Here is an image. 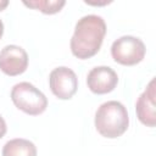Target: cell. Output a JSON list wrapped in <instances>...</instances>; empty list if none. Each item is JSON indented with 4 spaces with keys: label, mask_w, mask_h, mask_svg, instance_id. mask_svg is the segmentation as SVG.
Wrapping results in <instances>:
<instances>
[{
    "label": "cell",
    "mask_w": 156,
    "mask_h": 156,
    "mask_svg": "<svg viewBox=\"0 0 156 156\" xmlns=\"http://www.w3.org/2000/svg\"><path fill=\"white\" fill-rule=\"evenodd\" d=\"M106 23L101 16L85 15L78 20L71 38V51L78 58H89L101 48Z\"/></svg>",
    "instance_id": "obj_1"
},
{
    "label": "cell",
    "mask_w": 156,
    "mask_h": 156,
    "mask_svg": "<svg viewBox=\"0 0 156 156\" xmlns=\"http://www.w3.org/2000/svg\"><path fill=\"white\" fill-rule=\"evenodd\" d=\"M129 126V116L124 105L116 100H110L99 106L95 112V127L105 138L121 136Z\"/></svg>",
    "instance_id": "obj_2"
},
{
    "label": "cell",
    "mask_w": 156,
    "mask_h": 156,
    "mask_svg": "<svg viewBox=\"0 0 156 156\" xmlns=\"http://www.w3.org/2000/svg\"><path fill=\"white\" fill-rule=\"evenodd\" d=\"M11 100L21 111L37 116L48 107L46 96L29 82H20L13 85L11 90Z\"/></svg>",
    "instance_id": "obj_3"
},
{
    "label": "cell",
    "mask_w": 156,
    "mask_h": 156,
    "mask_svg": "<svg viewBox=\"0 0 156 156\" xmlns=\"http://www.w3.org/2000/svg\"><path fill=\"white\" fill-rule=\"evenodd\" d=\"M146 52L145 44L141 39L133 35H123L116 39L111 46L112 58L124 66L139 63Z\"/></svg>",
    "instance_id": "obj_4"
},
{
    "label": "cell",
    "mask_w": 156,
    "mask_h": 156,
    "mask_svg": "<svg viewBox=\"0 0 156 156\" xmlns=\"http://www.w3.org/2000/svg\"><path fill=\"white\" fill-rule=\"evenodd\" d=\"M49 84L52 94L56 98L67 100L76 94L78 88V78L71 68L60 66L50 72Z\"/></svg>",
    "instance_id": "obj_5"
},
{
    "label": "cell",
    "mask_w": 156,
    "mask_h": 156,
    "mask_svg": "<svg viewBox=\"0 0 156 156\" xmlns=\"http://www.w3.org/2000/svg\"><path fill=\"white\" fill-rule=\"evenodd\" d=\"M28 67V55L18 45H6L0 51V69L7 76H18Z\"/></svg>",
    "instance_id": "obj_6"
},
{
    "label": "cell",
    "mask_w": 156,
    "mask_h": 156,
    "mask_svg": "<svg viewBox=\"0 0 156 156\" xmlns=\"http://www.w3.org/2000/svg\"><path fill=\"white\" fill-rule=\"evenodd\" d=\"M117 83L118 76L108 66H96L87 77L88 88L95 94H107L116 88Z\"/></svg>",
    "instance_id": "obj_7"
},
{
    "label": "cell",
    "mask_w": 156,
    "mask_h": 156,
    "mask_svg": "<svg viewBox=\"0 0 156 156\" xmlns=\"http://www.w3.org/2000/svg\"><path fill=\"white\" fill-rule=\"evenodd\" d=\"M135 111L139 121L147 126L155 127L156 124V90L155 78L150 80L146 89L140 94L135 104Z\"/></svg>",
    "instance_id": "obj_8"
},
{
    "label": "cell",
    "mask_w": 156,
    "mask_h": 156,
    "mask_svg": "<svg viewBox=\"0 0 156 156\" xmlns=\"http://www.w3.org/2000/svg\"><path fill=\"white\" fill-rule=\"evenodd\" d=\"M2 156H37V147L30 140L16 138L5 143Z\"/></svg>",
    "instance_id": "obj_9"
},
{
    "label": "cell",
    "mask_w": 156,
    "mask_h": 156,
    "mask_svg": "<svg viewBox=\"0 0 156 156\" xmlns=\"http://www.w3.org/2000/svg\"><path fill=\"white\" fill-rule=\"evenodd\" d=\"M23 4L26 6L40 10L44 13H56L63 7L66 1L65 0H32V1H23Z\"/></svg>",
    "instance_id": "obj_10"
},
{
    "label": "cell",
    "mask_w": 156,
    "mask_h": 156,
    "mask_svg": "<svg viewBox=\"0 0 156 156\" xmlns=\"http://www.w3.org/2000/svg\"><path fill=\"white\" fill-rule=\"evenodd\" d=\"M6 130H7V127H6V122H5V119L2 118V116H0V139H1V138L5 135Z\"/></svg>",
    "instance_id": "obj_11"
},
{
    "label": "cell",
    "mask_w": 156,
    "mask_h": 156,
    "mask_svg": "<svg viewBox=\"0 0 156 156\" xmlns=\"http://www.w3.org/2000/svg\"><path fill=\"white\" fill-rule=\"evenodd\" d=\"M7 5H9V1L7 0H0V11H2Z\"/></svg>",
    "instance_id": "obj_12"
},
{
    "label": "cell",
    "mask_w": 156,
    "mask_h": 156,
    "mask_svg": "<svg viewBox=\"0 0 156 156\" xmlns=\"http://www.w3.org/2000/svg\"><path fill=\"white\" fill-rule=\"evenodd\" d=\"M2 34H4V23H2V21L0 20V38L2 37Z\"/></svg>",
    "instance_id": "obj_13"
}]
</instances>
